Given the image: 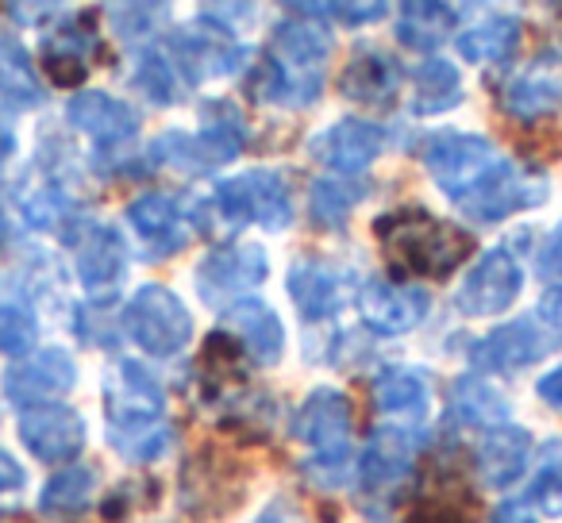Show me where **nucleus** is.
Returning a JSON list of instances; mask_svg holds the SVG:
<instances>
[{
  "instance_id": "f257e3e1",
  "label": "nucleus",
  "mask_w": 562,
  "mask_h": 523,
  "mask_svg": "<svg viewBox=\"0 0 562 523\" xmlns=\"http://www.w3.org/2000/svg\"><path fill=\"white\" fill-rule=\"evenodd\" d=\"M420 158L447 201L474 224H501L513 212L539 208L551 193L543 173L520 170L485 135L439 132L424 139Z\"/></svg>"
},
{
  "instance_id": "f03ea898",
  "label": "nucleus",
  "mask_w": 562,
  "mask_h": 523,
  "mask_svg": "<svg viewBox=\"0 0 562 523\" xmlns=\"http://www.w3.org/2000/svg\"><path fill=\"white\" fill-rule=\"evenodd\" d=\"M336 39L321 20H281L270 32L266 58L247 73L250 101L270 109H308L324 93V66Z\"/></svg>"
},
{
  "instance_id": "7ed1b4c3",
  "label": "nucleus",
  "mask_w": 562,
  "mask_h": 523,
  "mask_svg": "<svg viewBox=\"0 0 562 523\" xmlns=\"http://www.w3.org/2000/svg\"><path fill=\"white\" fill-rule=\"evenodd\" d=\"M374 235L393 266H401L405 274L416 277H436V282L451 277L467 262L470 250H474V239L467 231L431 216L420 204L385 212L374 224Z\"/></svg>"
},
{
  "instance_id": "20e7f679",
  "label": "nucleus",
  "mask_w": 562,
  "mask_h": 523,
  "mask_svg": "<svg viewBox=\"0 0 562 523\" xmlns=\"http://www.w3.org/2000/svg\"><path fill=\"white\" fill-rule=\"evenodd\" d=\"M247 139H250V127L243 120V112L232 101H209L201 109V127L193 135L162 132L150 143V162L196 178V173H209L216 166L239 158Z\"/></svg>"
},
{
  "instance_id": "39448f33",
  "label": "nucleus",
  "mask_w": 562,
  "mask_h": 523,
  "mask_svg": "<svg viewBox=\"0 0 562 523\" xmlns=\"http://www.w3.org/2000/svg\"><path fill=\"white\" fill-rule=\"evenodd\" d=\"M351 428H355V408L344 389L331 385H316L305 397V405L293 416V435L313 451L308 462V477L316 485H339L351 466Z\"/></svg>"
},
{
  "instance_id": "423d86ee",
  "label": "nucleus",
  "mask_w": 562,
  "mask_h": 523,
  "mask_svg": "<svg viewBox=\"0 0 562 523\" xmlns=\"http://www.w3.org/2000/svg\"><path fill=\"white\" fill-rule=\"evenodd\" d=\"M124 336L139 346L147 359H178L193 339V312L170 289V285L147 282L127 297L124 305Z\"/></svg>"
},
{
  "instance_id": "0eeeda50",
  "label": "nucleus",
  "mask_w": 562,
  "mask_h": 523,
  "mask_svg": "<svg viewBox=\"0 0 562 523\" xmlns=\"http://www.w3.org/2000/svg\"><path fill=\"white\" fill-rule=\"evenodd\" d=\"M212 212L227 227L281 231L293 224V185L281 170H247L212 189Z\"/></svg>"
},
{
  "instance_id": "6e6552de",
  "label": "nucleus",
  "mask_w": 562,
  "mask_h": 523,
  "mask_svg": "<svg viewBox=\"0 0 562 523\" xmlns=\"http://www.w3.org/2000/svg\"><path fill=\"white\" fill-rule=\"evenodd\" d=\"M266 277H270V254L262 242H224L196 262L193 289L204 305L224 312L227 305L250 297Z\"/></svg>"
},
{
  "instance_id": "1a4fd4ad",
  "label": "nucleus",
  "mask_w": 562,
  "mask_h": 523,
  "mask_svg": "<svg viewBox=\"0 0 562 523\" xmlns=\"http://www.w3.org/2000/svg\"><path fill=\"white\" fill-rule=\"evenodd\" d=\"M104 420L112 435H132V431L155 428L166 412V389L143 362L120 359L104 374Z\"/></svg>"
},
{
  "instance_id": "9d476101",
  "label": "nucleus",
  "mask_w": 562,
  "mask_h": 523,
  "mask_svg": "<svg viewBox=\"0 0 562 523\" xmlns=\"http://www.w3.org/2000/svg\"><path fill=\"white\" fill-rule=\"evenodd\" d=\"M524 289V266L516 262V254L508 247H493L477 258L467 270L459 293H454V308L467 320H490L516 305Z\"/></svg>"
},
{
  "instance_id": "9b49d317",
  "label": "nucleus",
  "mask_w": 562,
  "mask_h": 523,
  "mask_svg": "<svg viewBox=\"0 0 562 523\" xmlns=\"http://www.w3.org/2000/svg\"><path fill=\"white\" fill-rule=\"evenodd\" d=\"M0 385H4V400L20 412L35 405H58V397H66L78 385V362L63 346H43L12 362Z\"/></svg>"
},
{
  "instance_id": "f8f14e48",
  "label": "nucleus",
  "mask_w": 562,
  "mask_h": 523,
  "mask_svg": "<svg viewBox=\"0 0 562 523\" xmlns=\"http://www.w3.org/2000/svg\"><path fill=\"white\" fill-rule=\"evenodd\" d=\"M20 443L32 451L35 462L43 466H70L81 451H86V420L78 408L70 405H35L20 412Z\"/></svg>"
},
{
  "instance_id": "ddd939ff",
  "label": "nucleus",
  "mask_w": 562,
  "mask_h": 523,
  "mask_svg": "<svg viewBox=\"0 0 562 523\" xmlns=\"http://www.w3.org/2000/svg\"><path fill=\"white\" fill-rule=\"evenodd\" d=\"M66 120L86 139H93L97 150H109V155H120V150L132 147L143 127L139 112L127 101H120V96L104 93V89H81V93H74L70 104H66Z\"/></svg>"
},
{
  "instance_id": "4468645a",
  "label": "nucleus",
  "mask_w": 562,
  "mask_h": 523,
  "mask_svg": "<svg viewBox=\"0 0 562 523\" xmlns=\"http://www.w3.org/2000/svg\"><path fill=\"white\" fill-rule=\"evenodd\" d=\"M385 150V127H378L374 120L362 116H344L331 127H324L321 135H313L308 155L321 166H328L336 178H359L362 170L382 158Z\"/></svg>"
},
{
  "instance_id": "2eb2a0df",
  "label": "nucleus",
  "mask_w": 562,
  "mask_h": 523,
  "mask_svg": "<svg viewBox=\"0 0 562 523\" xmlns=\"http://www.w3.org/2000/svg\"><path fill=\"white\" fill-rule=\"evenodd\" d=\"M359 316L374 336H408L416 331L431 312V297L420 285H401V282H367L355 293Z\"/></svg>"
},
{
  "instance_id": "dca6fc26",
  "label": "nucleus",
  "mask_w": 562,
  "mask_h": 523,
  "mask_svg": "<svg viewBox=\"0 0 562 523\" xmlns=\"http://www.w3.org/2000/svg\"><path fill=\"white\" fill-rule=\"evenodd\" d=\"M74 270H78L81 289L93 300L116 297L127 274V242L116 227L109 224H89L86 231L74 239Z\"/></svg>"
},
{
  "instance_id": "f3484780",
  "label": "nucleus",
  "mask_w": 562,
  "mask_h": 523,
  "mask_svg": "<svg viewBox=\"0 0 562 523\" xmlns=\"http://www.w3.org/2000/svg\"><path fill=\"white\" fill-rule=\"evenodd\" d=\"M220 331H227L255 366H278L281 354H285L281 316L262 297H243L235 305H227L220 312Z\"/></svg>"
},
{
  "instance_id": "a211bd4d",
  "label": "nucleus",
  "mask_w": 562,
  "mask_h": 523,
  "mask_svg": "<svg viewBox=\"0 0 562 523\" xmlns=\"http://www.w3.org/2000/svg\"><path fill=\"white\" fill-rule=\"evenodd\" d=\"M420 435L405 428H378L359 458V481L374 497H393L413 477Z\"/></svg>"
},
{
  "instance_id": "6ab92c4d",
  "label": "nucleus",
  "mask_w": 562,
  "mask_h": 523,
  "mask_svg": "<svg viewBox=\"0 0 562 523\" xmlns=\"http://www.w3.org/2000/svg\"><path fill=\"white\" fill-rule=\"evenodd\" d=\"M127 224L147 242V258H166L193 239V227H189V219H186L181 196L162 193V189H150V193L135 196V201L127 204Z\"/></svg>"
},
{
  "instance_id": "aec40b11",
  "label": "nucleus",
  "mask_w": 562,
  "mask_h": 523,
  "mask_svg": "<svg viewBox=\"0 0 562 523\" xmlns=\"http://www.w3.org/2000/svg\"><path fill=\"white\" fill-rule=\"evenodd\" d=\"M508 116L516 120H539L551 116L562 104V47H547L516 73L501 93Z\"/></svg>"
},
{
  "instance_id": "412c9836",
  "label": "nucleus",
  "mask_w": 562,
  "mask_h": 523,
  "mask_svg": "<svg viewBox=\"0 0 562 523\" xmlns=\"http://www.w3.org/2000/svg\"><path fill=\"white\" fill-rule=\"evenodd\" d=\"M285 289H290L301 320L308 323H324L331 316H339L347 300L359 293L355 289V277L328 266V262H297L290 270V277H285Z\"/></svg>"
},
{
  "instance_id": "4be33fe9",
  "label": "nucleus",
  "mask_w": 562,
  "mask_h": 523,
  "mask_svg": "<svg viewBox=\"0 0 562 523\" xmlns=\"http://www.w3.org/2000/svg\"><path fill=\"white\" fill-rule=\"evenodd\" d=\"M551 346L554 343L547 339L543 328H536V323H528V320H513V323H505V328L490 331L485 339H477V343L470 346V359H474V366L485 369V374L508 377V374H520V369L536 366Z\"/></svg>"
},
{
  "instance_id": "5701e85b",
  "label": "nucleus",
  "mask_w": 562,
  "mask_h": 523,
  "mask_svg": "<svg viewBox=\"0 0 562 523\" xmlns=\"http://www.w3.org/2000/svg\"><path fill=\"white\" fill-rule=\"evenodd\" d=\"M235 500H239L235 469L212 446H204L196 458L181 466V508H186V515H227Z\"/></svg>"
},
{
  "instance_id": "b1692460",
  "label": "nucleus",
  "mask_w": 562,
  "mask_h": 523,
  "mask_svg": "<svg viewBox=\"0 0 562 523\" xmlns=\"http://www.w3.org/2000/svg\"><path fill=\"white\" fill-rule=\"evenodd\" d=\"M170 62L186 86H201L209 78H227L243 66V47L227 43L224 35L196 27V32H173Z\"/></svg>"
},
{
  "instance_id": "393cba45",
  "label": "nucleus",
  "mask_w": 562,
  "mask_h": 523,
  "mask_svg": "<svg viewBox=\"0 0 562 523\" xmlns=\"http://www.w3.org/2000/svg\"><path fill=\"white\" fill-rule=\"evenodd\" d=\"M405 70L393 55L378 47H362L351 62L339 73V93L351 104H367V109H385L393 104V96L401 93Z\"/></svg>"
},
{
  "instance_id": "a878e982",
  "label": "nucleus",
  "mask_w": 562,
  "mask_h": 523,
  "mask_svg": "<svg viewBox=\"0 0 562 523\" xmlns=\"http://www.w3.org/2000/svg\"><path fill=\"white\" fill-rule=\"evenodd\" d=\"M531 462V435L520 423H497L477 443V481L485 489H508Z\"/></svg>"
},
{
  "instance_id": "bb28decb",
  "label": "nucleus",
  "mask_w": 562,
  "mask_h": 523,
  "mask_svg": "<svg viewBox=\"0 0 562 523\" xmlns=\"http://www.w3.org/2000/svg\"><path fill=\"white\" fill-rule=\"evenodd\" d=\"M370 400H374L378 416H390V420L401 423H420L431 408V385L420 369L390 366L378 374Z\"/></svg>"
},
{
  "instance_id": "cd10ccee",
  "label": "nucleus",
  "mask_w": 562,
  "mask_h": 523,
  "mask_svg": "<svg viewBox=\"0 0 562 523\" xmlns=\"http://www.w3.org/2000/svg\"><path fill=\"white\" fill-rule=\"evenodd\" d=\"M524 39V24L508 12H497V16H485L477 24H470L467 32H459L454 47L467 58L470 66H501L520 50Z\"/></svg>"
},
{
  "instance_id": "c85d7f7f",
  "label": "nucleus",
  "mask_w": 562,
  "mask_h": 523,
  "mask_svg": "<svg viewBox=\"0 0 562 523\" xmlns=\"http://www.w3.org/2000/svg\"><path fill=\"white\" fill-rule=\"evenodd\" d=\"M467 101V86L462 73L451 58L431 55L420 62V70L413 73V116H443V112L459 109Z\"/></svg>"
},
{
  "instance_id": "c756f323",
  "label": "nucleus",
  "mask_w": 562,
  "mask_h": 523,
  "mask_svg": "<svg viewBox=\"0 0 562 523\" xmlns=\"http://www.w3.org/2000/svg\"><path fill=\"white\" fill-rule=\"evenodd\" d=\"M459 12L462 9H454V4H431V0L401 4L397 39L408 50H439L459 27Z\"/></svg>"
},
{
  "instance_id": "7c9ffc66",
  "label": "nucleus",
  "mask_w": 562,
  "mask_h": 523,
  "mask_svg": "<svg viewBox=\"0 0 562 523\" xmlns=\"http://www.w3.org/2000/svg\"><path fill=\"white\" fill-rule=\"evenodd\" d=\"M447 420L467 428H497L508 423V400L482 377H459L447 397Z\"/></svg>"
},
{
  "instance_id": "2f4dec72",
  "label": "nucleus",
  "mask_w": 562,
  "mask_h": 523,
  "mask_svg": "<svg viewBox=\"0 0 562 523\" xmlns=\"http://www.w3.org/2000/svg\"><path fill=\"white\" fill-rule=\"evenodd\" d=\"M97 492V469L93 466H66L43 485L40 492V512L47 520H66V515L89 512Z\"/></svg>"
},
{
  "instance_id": "473e14b6",
  "label": "nucleus",
  "mask_w": 562,
  "mask_h": 523,
  "mask_svg": "<svg viewBox=\"0 0 562 523\" xmlns=\"http://www.w3.org/2000/svg\"><path fill=\"white\" fill-rule=\"evenodd\" d=\"M43 81L27 47L16 39H0V101L12 109H35L43 104Z\"/></svg>"
},
{
  "instance_id": "72a5a7b5",
  "label": "nucleus",
  "mask_w": 562,
  "mask_h": 523,
  "mask_svg": "<svg viewBox=\"0 0 562 523\" xmlns=\"http://www.w3.org/2000/svg\"><path fill=\"white\" fill-rule=\"evenodd\" d=\"M362 196H367V185H359L355 178H316L308 189V216L316 227L336 231L347 224V216Z\"/></svg>"
},
{
  "instance_id": "f704fd0d",
  "label": "nucleus",
  "mask_w": 562,
  "mask_h": 523,
  "mask_svg": "<svg viewBox=\"0 0 562 523\" xmlns=\"http://www.w3.org/2000/svg\"><path fill=\"white\" fill-rule=\"evenodd\" d=\"M135 89H139L143 96H147L150 104H173L181 96V73L173 70L170 55H162V50H143L139 58H135V73H132Z\"/></svg>"
},
{
  "instance_id": "c9c22d12",
  "label": "nucleus",
  "mask_w": 562,
  "mask_h": 523,
  "mask_svg": "<svg viewBox=\"0 0 562 523\" xmlns=\"http://www.w3.org/2000/svg\"><path fill=\"white\" fill-rule=\"evenodd\" d=\"M528 504L543 515H562V439L543 443L528 485Z\"/></svg>"
},
{
  "instance_id": "e433bc0d",
  "label": "nucleus",
  "mask_w": 562,
  "mask_h": 523,
  "mask_svg": "<svg viewBox=\"0 0 562 523\" xmlns=\"http://www.w3.org/2000/svg\"><path fill=\"white\" fill-rule=\"evenodd\" d=\"M104 12H109V24L120 39L139 43L162 27V20L170 16V4H112Z\"/></svg>"
},
{
  "instance_id": "4c0bfd02",
  "label": "nucleus",
  "mask_w": 562,
  "mask_h": 523,
  "mask_svg": "<svg viewBox=\"0 0 562 523\" xmlns=\"http://www.w3.org/2000/svg\"><path fill=\"white\" fill-rule=\"evenodd\" d=\"M40 343V320L20 305H0V354L27 359Z\"/></svg>"
},
{
  "instance_id": "58836bf2",
  "label": "nucleus",
  "mask_w": 562,
  "mask_h": 523,
  "mask_svg": "<svg viewBox=\"0 0 562 523\" xmlns=\"http://www.w3.org/2000/svg\"><path fill=\"white\" fill-rule=\"evenodd\" d=\"M173 439H178V435H173V428L162 420V423H155V428L132 431V435H112L109 443L116 446V454L124 462H139V466H143V462L162 458V454L173 446Z\"/></svg>"
},
{
  "instance_id": "ea45409f",
  "label": "nucleus",
  "mask_w": 562,
  "mask_h": 523,
  "mask_svg": "<svg viewBox=\"0 0 562 523\" xmlns=\"http://www.w3.org/2000/svg\"><path fill=\"white\" fill-rule=\"evenodd\" d=\"M290 12H301V16H339V24L347 27H362V24H378V20L390 12L385 0H367V4H290Z\"/></svg>"
},
{
  "instance_id": "a19ab883",
  "label": "nucleus",
  "mask_w": 562,
  "mask_h": 523,
  "mask_svg": "<svg viewBox=\"0 0 562 523\" xmlns=\"http://www.w3.org/2000/svg\"><path fill=\"white\" fill-rule=\"evenodd\" d=\"M43 73H47L55 86H81L89 78V58L58 55V50H40Z\"/></svg>"
},
{
  "instance_id": "79ce46f5",
  "label": "nucleus",
  "mask_w": 562,
  "mask_h": 523,
  "mask_svg": "<svg viewBox=\"0 0 562 523\" xmlns=\"http://www.w3.org/2000/svg\"><path fill=\"white\" fill-rule=\"evenodd\" d=\"M536 320L543 323L547 339H551L554 346H562V285H551V289L539 297Z\"/></svg>"
},
{
  "instance_id": "37998d69",
  "label": "nucleus",
  "mask_w": 562,
  "mask_h": 523,
  "mask_svg": "<svg viewBox=\"0 0 562 523\" xmlns=\"http://www.w3.org/2000/svg\"><path fill=\"white\" fill-rule=\"evenodd\" d=\"M536 266H539V277H547V282H559L562 285V219L551 227V235H547L543 247H539Z\"/></svg>"
},
{
  "instance_id": "c03bdc74",
  "label": "nucleus",
  "mask_w": 562,
  "mask_h": 523,
  "mask_svg": "<svg viewBox=\"0 0 562 523\" xmlns=\"http://www.w3.org/2000/svg\"><path fill=\"white\" fill-rule=\"evenodd\" d=\"M250 523H313V515H308L293 497H273Z\"/></svg>"
},
{
  "instance_id": "a18cd8bd",
  "label": "nucleus",
  "mask_w": 562,
  "mask_h": 523,
  "mask_svg": "<svg viewBox=\"0 0 562 523\" xmlns=\"http://www.w3.org/2000/svg\"><path fill=\"white\" fill-rule=\"evenodd\" d=\"M27 485V469L16 462V454L0 446V497H12Z\"/></svg>"
},
{
  "instance_id": "49530a36",
  "label": "nucleus",
  "mask_w": 562,
  "mask_h": 523,
  "mask_svg": "<svg viewBox=\"0 0 562 523\" xmlns=\"http://www.w3.org/2000/svg\"><path fill=\"white\" fill-rule=\"evenodd\" d=\"M408 523H470V515L462 512V508H454V504H443V500H436V504L416 508V512L408 515Z\"/></svg>"
},
{
  "instance_id": "de8ad7c7",
  "label": "nucleus",
  "mask_w": 562,
  "mask_h": 523,
  "mask_svg": "<svg viewBox=\"0 0 562 523\" xmlns=\"http://www.w3.org/2000/svg\"><path fill=\"white\" fill-rule=\"evenodd\" d=\"M536 397L543 400L547 408H559V412H562V366L547 369V374L539 377V382H536Z\"/></svg>"
},
{
  "instance_id": "09e8293b",
  "label": "nucleus",
  "mask_w": 562,
  "mask_h": 523,
  "mask_svg": "<svg viewBox=\"0 0 562 523\" xmlns=\"http://www.w3.org/2000/svg\"><path fill=\"white\" fill-rule=\"evenodd\" d=\"M490 523H539V520L528 512V504H516V500H505V504L493 508Z\"/></svg>"
},
{
  "instance_id": "8fccbe9b",
  "label": "nucleus",
  "mask_w": 562,
  "mask_h": 523,
  "mask_svg": "<svg viewBox=\"0 0 562 523\" xmlns=\"http://www.w3.org/2000/svg\"><path fill=\"white\" fill-rule=\"evenodd\" d=\"M12 155H16V127H12V120L0 109V170H4V162H9Z\"/></svg>"
}]
</instances>
